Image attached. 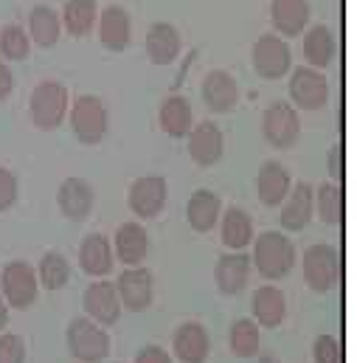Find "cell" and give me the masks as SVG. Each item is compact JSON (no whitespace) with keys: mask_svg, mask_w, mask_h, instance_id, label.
I'll return each mask as SVG.
<instances>
[{"mask_svg":"<svg viewBox=\"0 0 357 363\" xmlns=\"http://www.w3.org/2000/svg\"><path fill=\"white\" fill-rule=\"evenodd\" d=\"M180 48H183V40H180V31L172 23H152L149 31H147V57L155 62V65H172L180 57Z\"/></svg>","mask_w":357,"mask_h":363,"instance_id":"24","label":"cell"},{"mask_svg":"<svg viewBox=\"0 0 357 363\" xmlns=\"http://www.w3.org/2000/svg\"><path fill=\"white\" fill-rule=\"evenodd\" d=\"M8 327V307H6V301H3V296H0V333Z\"/></svg>","mask_w":357,"mask_h":363,"instance_id":"42","label":"cell"},{"mask_svg":"<svg viewBox=\"0 0 357 363\" xmlns=\"http://www.w3.org/2000/svg\"><path fill=\"white\" fill-rule=\"evenodd\" d=\"M135 363H172V355H169L164 347L149 344V347H144V350L135 355Z\"/></svg>","mask_w":357,"mask_h":363,"instance_id":"39","label":"cell"},{"mask_svg":"<svg viewBox=\"0 0 357 363\" xmlns=\"http://www.w3.org/2000/svg\"><path fill=\"white\" fill-rule=\"evenodd\" d=\"M251 307H254V321H256L259 330H262V327H265V330H276V327H281L284 318H287V298H284V293H281L276 284H262V287H256Z\"/></svg>","mask_w":357,"mask_h":363,"instance_id":"21","label":"cell"},{"mask_svg":"<svg viewBox=\"0 0 357 363\" xmlns=\"http://www.w3.org/2000/svg\"><path fill=\"white\" fill-rule=\"evenodd\" d=\"M110 245H113V257H118L121 265L138 268V265L147 259L149 234H147V228H144L138 220H130V223H121V225H118L115 240H113Z\"/></svg>","mask_w":357,"mask_h":363,"instance_id":"14","label":"cell"},{"mask_svg":"<svg viewBox=\"0 0 357 363\" xmlns=\"http://www.w3.org/2000/svg\"><path fill=\"white\" fill-rule=\"evenodd\" d=\"M251 265L259 271L262 279L278 281L295 268V245L281 231H262L254 240V257Z\"/></svg>","mask_w":357,"mask_h":363,"instance_id":"1","label":"cell"},{"mask_svg":"<svg viewBox=\"0 0 357 363\" xmlns=\"http://www.w3.org/2000/svg\"><path fill=\"white\" fill-rule=\"evenodd\" d=\"M329 175H332L335 181L344 175V169H341V147H332V150H329Z\"/></svg>","mask_w":357,"mask_h":363,"instance_id":"41","label":"cell"},{"mask_svg":"<svg viewBox=\"0 0 357 363\" xmlns=\"http://www.w3.org/2000/svg\"><path fill=\"white\" fill-rule=\"evenodd\" d=\"M107 124H110V116H107V107L98 96L85 93L74 101L71 107V130L76 135V141L82 144H98L104 135H107Z\"/></svg>","mask_w":357,"mask_h":363,"instance_id":"6","label":"cell"},{"mask_svg":"<svg viewBox=\"0 0 357 363\" xmlns=\"http://www.w3.org/2000/svg\"><path fill=\"white\" fill-rule=\"evenodd\" d=\"M158 121H161V130L169 135V138H186L188 130L194 127V113H191V104L186 96H166L161 101V110H158Z\"/></svg>","mask_w":357,"mask_h":363,"instance_id":"28","label":"cell"},{"mask_svg":"<svg viewBox=\"0 0 357 363\" xmlns=\"http://www.w3.org/2000/svg\"><path fill=\"white\" fill-rule=\"evenodd\" d=\"M68 88L62 85V82H57V79H45V82H40L34 91H31V99H28V113H31V121L40 127V130H45V133H51V130H57L62 121H65V116H68Z\"/></svg>","mask_w":357,"mask_h":363,"instance_id":"2","label":"cell"},{"mask_svg":"<svg viewBox=\"0 0 357 363\" xmlns=\"http://www.w3.org/2000/svg\"><path fill=\"white\" fill-rule=\"evenodd\" d=\"M166 197H169V186L161 175H144V178L132 181L130 191H127L130 211L138 220H155L164 211Z\"/></svg>","mask_w":357,"mask_h":363,"instance_id":"10","label":"cell"},{"mask_svg":"<svg viewBox=\"0 0 357 363\" xmlns=\"http://www.w3.org/2000/svg\"><path fill=\"white\" fill-rule=\"evenodd\" d=\"M290 104L298 110H321L329 101V82L321 71L301 65L290 74Z\"/></svg>","mask_w":357,"mask_h":363,"instance_id":"9","label":"cell"},{"mask_svg":"<svg viewBox=\"0 0 357 363\" xmlns=\"http://www.w3.org/2000/svg\"><path fill=\"white\" fill-rule=\"evenodd\" d=\"M312 183L298 181V186L290 189V194L284 197L281 203V214H278V223L284 231H304L315 214V206H312Z\"/></svg>","mask_w":357,"mask_h":363,"instance_id":"20","label":"cell"},{"mask_svg":"<svg viewBox=\"0 0 357 363\" xmlns=\"http://www.w3.org/2000/svg\"><path fill=\"white\" fill-rule=\"evenodd\" d=\"M0 363H26V341L14 333H0Z\"/></svg>","mask_w":357,"mask_h":363,"instance_id":"36","label":"cell"},{"mask_svg":"<svg viewBox=\"0 0 357 363\" xmlns=\"http://www.w3.org/2000/svg\"><path fill=\"white\" fill-rule=\"evenodd\" d=\"M172 352L180 363H205L211 355L208 330L200 321H183L172 335Z\"/></svg>","mask_w":357,"mask_h":363,"instance_id":"15","label":"cell"},{"mask_svg":"<svg viewBox=\"0 0 357 363\" xmlns=\"http://www.w3.org/2000/svg\"><path fill=\"white\" fill-rule=\"evenodd\" d=\"M96 14H98V3L96 0H68L62 6V26L71 37H88L90 28L96 26Z\"/></svg>","mask_w":357,"mask_h":363,"instance_id":"31","label":"cell"},{"mask_svg":"<svg viewBox=\"0 0 357 363\" xmlns=\"http://www.w3.org/2000/svg\"><path fill=\"white\" fill-rule=\"evenodd\" d=\"M60 31H62L60 14L51 6H34L31 9V14H28V34H31V40L37 45H42V48L57 45Z\"/></svg>","mask_w":357,"mask_h":363,"instance_id":"30","label":"cell"},{"mask_svg":"<svg viewBox=\"0 0 357 363\" xmlns=\"http://www.w3.org/2000/svg\"><path fill=\"white\" fill-rule=\"evenodd\" d=\"M37 293H40L37 271L26 259H11L8 265H3V271H0V296H3L6 307L28 310L37 301Z\"/></svg>","mask_w":357,"mask_h":363,"instance_id":"5","label":"cell"},{"mask_svg":"<svg viewBox=\"0 0 357 363\" xmlns=\"http://www.w3.org/2000/svg\"><path fill=\"white\" fill-rule=\"evenodd\" d=\"M312 361L315 363H341V344L335 335H318L312 341Z\"/></svg>","mask_w":357,"mask_h":363,"instance_id":"37","label":"cell"},{"mask_svg":"<svg viewBox=\"0 0 357 363\" xmlns=\"http://www.w3.org/2000/svg\"><path fill=\"white\" fill-rule=\"evenodd\" d=\"M262 330L256 327L254 318H237L231 324V333H228V347L237 358H256L259 355V347H262Z\"/></svg>","mask_w":357,"mask_h":363,"instance_id":"32","label":"cell"},{"mask_svg":"<svg viewBox=\"0 0 357 363\" xmlns=\"http://www.w3.org/2000/svg\"><path fill=\"white\" fill-rule=\"evenodd\" d=\"M301 271H304V281L310 290L315 293H329L338 279H341V257L338 248L329 242H315L304 251L301 257Z\"/></svg>","mask_w":357,"mask_h":363,"instance_id":"4","label":"cell"},{"mask_svg":"<svg viewBox=\"0 0 357 363\" xmlns=\"http://www.w3.org/2000/svg\"><path fill=\"white\" fill-rule=\"evenodd\" d=\"M222 214V200L211 189H197L186 203V220L197 234H208Z\"/></svg>","mask_w":357,"mask_h":363,"instance_id":"22","label":"cell"},{"mask_svg":"<svg viewBox=\"0 0 357 363\" xmlns=\"http://www.w3.org/2000/svg\"><path fill=\"white\" fill-rule=\"evenodd\" d=\"M312 206L315 214L321 217V223L327 225H338L344 217V194L338 183H321L318 189H312Z\"/></svg>","mask_w":357,"mask_h":363,"instance_id":"33","label":"cell"},{"mask_svg":"<svg viewBox=\"0 0 357 363\" xmlns=\"http://www.w3.org/2000/svg\"><path fill=\"white\" fill-rule=\"evenodd\" d=\"M98 40L107 51H124L132 40V20H130V11L118 3L113 6H104L101 14H98Z\"/></svg>","mask_w":357,"mask_h":363,"instance_id":"17","label":"cell"},{"mask_svg":"<svg viewBox=\"0 0 357 363\" xmlns=\"http://www.w3.org/2000/svg\"><path fill=\"white\" fill-rule=\"evenodd\" d=\"M335 51H338V43H335V34L329 26L318 23V26L304 28V60L310 62V68L321 71V68L332 65Z\"/></svg>","mask_w":357,"mask_h":363,"instance_id":"27","label":"cell"},{"mask_svg":"<svg viewBox=\"0 0 357 363\" xmlns=\"http://www.w3.org/2000/svg\"><path fill=\"white\" fill-rule=\"evenodd\" d=\"M290 189H293V178H290V172H287L284 164L265 161L259 167V172H256V194H259V200L265 206H270V208L281 206L284 197L290 194Z\"/></svg>","mask_w":357,"mask_h":363,"instance_id":"23","label":"cell"},{"mask_svg":"<svg viewBox=\"0 0 357 363\" xmlns=\"http://www.w3.org/2000/svg\"><path fill=\"white\" fill-rule=\"evenodd\" d=\"M200 93H203V101L211 113H231L239 101V85L237 79L222 71V68H214L203 77V85H200Z\"/></svg>","mask_w":357,"mask_h":363,"instance_id":"16","label":"cell"},{"mask_svg":"<svg viewBox=\"0 0 357 363\" xmlns=\"http://www.w3.org/2000/svg\"><path fill=\"white\" fill-rule=\"evenodd\" d=\"M17 175L6 167H0V211H8L14 203H17Z\"/></svg>","mask_w":357,"mask_h":363,"instance_id":"38","label":"cell"},{"mask_svg":"<svg viewBox=\"0 0 357 363\" xmlns=\"http://www.w3.org/2000/svg\"><path fill=\"white\" fill-rule=\"evenodd\" d=\"M251 271H254V265H251L248 254H242V251L222 254L214 265V281L222 296H239L251 281Z\"/></svg>","mask_w":357,"mask_h":363,"instance_id":"18","label":"cell"},{"mask_svg":"<svg viewBox=\"0 0 357 363\" xmlns=\"http://www.w3.org/2000/svg\"><path fill=\"white\" fill-rule=\"evenodd\" d=\"M115 265V257H113V245L104 234H88L79 245V268L93 276V279H104L110 276Z\"/></svg>","mask_w":357,"mask_h":363,"instance_id":"25","label":"cell"},{"mask_svg":"<svg viewBox=\"0 0 357 363\" xmlns=\"http://www.w3.org/2000/svg\"><path fill=\"white\" fill-rule=\"evenodd\" d=\"M262 135L270 147L276 150H290L298 135H301V121L298 110L290 101H273L262 113Z\"/></svg>","mask_w":357,"mask_h":363,"instance_id":"7","label":"cell"},{"mask_svg":"<svg viewBox=\"0 0 357 363\" xmlns=\"http://www.w3.org/2000/svg\"><path fill=\"white\" fill-rule=\"evenodd\" d=\"M28 48L31 45H28V34H26L23 26L8 23V26L0 28V60L6 57L11 62H20V60L28 57Z\"/></svg>","mask_w":357,"mask_h":363,"instance_id":"35","label":"cell"},{"mask_svg":"<svg viewBox=\"0 0 357 363\" xmlns=\"http://www.w3.org/2000/svg\"><path fill=\"white\" fill-rule=\"evenodd\" d=\"M68 352L79 363H101L110 355V335L104 327L93 324L88 315H79L65 330Z\"/></svg>","mask_w":357,"mask_h":363,"instance_id":"3","label":"cell"},{"mask_svg":"<svg viewBox=\"0 0 357 363\" xmlns=\"http://www.w3.org/2000/svg\"><path fill=\"white\" fill-rule=\"evenodd\" d=\"M82 307H85V315L98 327H113L121 318V301H118L115 284L107 279L90 281L82 296Z\"/></svg>","mask_w":357,"mask_h":363,"instance_id":"12","label":"cell"},{"mask_svg":"<svg viewBox=\"0 0 357 363\" xmlns=\"http://www.w3.org/2000/svg\"><path fill=\"white\" fill-rule=\"evenodd\" d=\"M186 138H188V155H191V161L197 167L208 169V167L220 164V158L225 152V135L214 121L205 118V121L194 124Z\"/></svg>","mask_w":357,"mask_h":363,"instance_id":"13","label":"cell"},{"mask_svg":"<svg viewBox=\"0 0 357 363\" xmlns=\"http://www.w3.org/2000/svg\"><path fill=\"white\" fill-rule=\"evenodd\" d=\"M270 20L278 34L298 37L310 23V0H270Z\"/></svg>","mask_w":357,"mask_h":363,"instance_id":"26","label":"cell"},{"mask_svg":"<svg viewBox=\"0 0 357 363\" xmlns=\"http://www.w3.org/2000/svg\"><path fill=\"white\" fill-rule=\"evenodd\" d=\"M251 62H254V71H256L262 79L276 82V79H281V77L290 74L293 54H290V45H287L278 34H262V37L254 43Z\"/></svg>","mask_w":357,"mask_h":363,"instance_id":"8","label":"cell"},{"mask_svg":"<svg viewBox=\"0 0 357 363\" xmlns=\"http://www.w3.org/2000/svg\"><path fill=\"white\" fill-rule=\"evenodd\" d=\"M11 91H14V77H11L8 65L0 60V101H3L6 96H11Z\"/></svg>","mask_w":357,"mask_h":363,"instance_id":"40","label":"cell"},{"mask_svg":"<svg viewBox=\"0 0 357 363\" xmlns=\"http://www.w3.org/2000/svg\"><path fill=\"white\" fill-rule=\"evenodd\" d=\"M220 237H222V245L231 248V251H242L254 242V220L245 208L239 206H231L225 208L222 214V223H220Z\"/></svg>","mask_w":357,"mask_h":363,"instance_id":"29","label":"cell"},{"mask_svg":"<svg viewBox=\"0 0 357 363\" xmlns=\"http://www.w3.org/2000/svg\"><path fill=\"white\" fill-rule=\"evenodd\" d=\"M93 203H96V191L85 178H65L57 189V206L74 223L88 220Z\"/></svg>","mask_w":357,"mask_h":363,"instance_id":"19","label":"cell"},{"mask_svg":"<svg viewBox=\"0 0 357 363\" xmlns=\"http://www.w3.org/2000/svg\"><path fill=\"white\" fill-rule=\"evenodd\" d=\"M37 281L45 287V290H62L68 281H71V262L60 254V251H48L42 254L40 259V268H37Z\"/></svg>","mask_w":357,"mask_h":363,"instance_id":"34","label":"cell"},{"mask_svg":"<svg viewBox=\"0 0 357 363\" xmlns=\"http://www.w3.org/2000/svg\"><path fill=\"white\" fill-rule=\"evenodd\" d=\"M113 284H115L121 310H130V313L149 310L152 296H155V281H152V273L147 271L144 265L121 271L118 273V281H113Z\"/></svg>","mask_w":357,"mask_h":363,"instance_id":"11","label":"cell"}]
</instances>
